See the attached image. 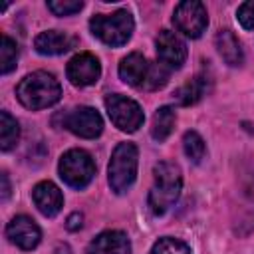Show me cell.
I'll return each mask as SVG.
<instances>
[{
    "instance_id": "6",
    "label": "cell",
    "mask_w": 254,
    "mask_h": 254,
    "mask_svg": "<svg viewBox=\"0 0 254 254\" xmlns=\"http://www.w3.org/2000/svg\"><path fill=\"white\" fill-rule=\"evenodd\" d=\"M105 109L109 119L113 121L115 127H119L121 131L133 133L143 125V109L139 107L137 101L121 95V93H113L105 97Z\"/></svg>"
},
{
    "instance_id": "4",
    "label": "cell",
    "mask_w": 254,
    "mask_h": 254,
    "mask_svg": "<svg viewBox=\"0 0 254 254\" xmlns=\"http://www.w3.org/2000/svg\"><path fill=\"white\" fill-rule=\"evenodd\" d=\"M137 159L139 153L133 143H119L113 149L107 173H109V185L117 194L125 192L133 185L137 177Z\"/></svg>"
},
{
    "instance_id": "18",
    "label": "cell",
    "mask_w": 254,
    "mask_h": 254,
    "mask_svg": "<svg viewBox=\"0 0 254 254\" xmlns=\"http://www.w3.org/2000/svg\"><path fill=\"white\" fill-rule=\"evenodd\" d=\"M173 127H175V109L169 107V105L159 107L157 113H155V117H153V127H151L153 139L159 141V143H163L171 135Z\"/></svg>"
},
{
    "instance_id": "24",
    "label": "cell",
    "mask_w": 254,
    "mask_h": 254,
    "mask_svg": "<svg viewBox=\"0 0 254 254\" xmlns=\"http://www.w3.org/2000/svg\"><path fill=\"white\" fill-rule=\"evenodd\" d=\"M48 8L56 16H71L83 8V2L81 0H52L48 2Z\"/></svg>"
},
{
    "instance_id": "27",
    "label": "cell",
    "mask_w": 254,
    "mask_h": 254,
    "mask_svg": "<svg viewBox=\"0 0 254 254\" xmlns=\"http://www.w3.org/2000/svg\"><path fill=\"white\" fill-rule=\"evenodd\" d=\"M10 196V181H8V175L2 173V200H8Z\"/></svg>"
},
{
    "instance_id": "19",
    "label": "cell",
    "mask_w": 254,
    "mask_h": 254,
    "mask_svg": "<svg viewBox=\"0 0 254 254\" xmlns=\"http://www.w3.org/2000/svg\"><path fill=\"white\" fill-rule=\"evenodd\" d=\"M236 230L240 234H246L250 230H254V183L250 187H246L240 208H238V226Z\"/></svg>"
},
{
    "instance_id": "13",
    "label": "cell",
    "mask_w": 254,
    "mask_h": 254,
    "mask_svg": "<svg viewBox=\"0 0 254 254\" xmlns=\"http://www.w3.org/2000/svg\"><path fill=\"white\" fill-rule=\"evenodd\" d=\"M34 204L44 216H56L64 206V194L52 181H42L32 190Z\"/></svg>"
},
{
    "instance_id": "5",
    "label": "cell",
    "mask_w": 254,
    "mask_h": 254,
    "mask_svg": "<svg viewBox=\"0 0 254 254\" xmlns=\"http://www.w3.org/2000/svg\"><path fill=\"white\" fill-rule=\"evenodd\" d=\"M58 169L62 181L73 189L87 187L95 175V163L91 155L83 149H69L67 153H64Z\"/></svg>"
},
{
    "instance_id": "15",
    "label": "cell",
    "mask_w": 254,
    "mask_h": 254,
    "mask_svg": "<svg viewBox=\"0 0 254 254\" xmlns=\"http://www.w3.org/2000/svg\"><path fill=\"white\" fill-rule=\"evenodd\" d=\"M73 44H75V38H71L69 34L60 32V30L42 32L34 40V48L40 54H44V56H60V54H65L67 50L73 48Z\"/></svg>"
},
{
    "instance_id": "9",
    "label": "cell",
    "mask_w": 254,
    "mask_h": 254,
    "mask_svg": "<svg viewBox=\"0 0 254 254\" xmlns=\"http://www.w3.org/2000/svg\"><path fill=\"white\" fill-rule=\"evenodd\" d=\"M157 56L167 69H179L187 60V46L175 32L161 30L157 36Z\"/></svg>"
},
{
    "instance_id": "23",
    "label": "cell",
    "mask_w": 254,
    "mask_h": 254,
    "mask_svg": "<svg viewBox=\"0 0 254 254\" xmlns=\"http://www.w3.org/2000/svg\"><path fill=\"white\" fill-rule=\"evenodd\" d=\"M151 254H192V252H190V248H189L183 240L165 236V238H159V240L153 244Z\"/></svg>"
},
{
    "instance_id": "28",
    "label": "cell",
    "mask_w": 254,
    "mask_h": 254,
    "mask_svg": "<svg viewBox=\"0 0 254 254\" xmlns=\"http://www.w3.org/2000/svg\"><path fill=\"white\" fill-rule=\"evenodd\" d=\"M56 254H71V250H69L67 244H60V246L56 248Z\"/></svg>"
},
{
    "instance_id": "25",
    "label": "cell",
    "mask_w": 254,
    "mask_h": 254,
    "mask_svg": "<svg viewBox=\"0 0 254 254\" xmlns=\"http://www.w3.org/2000/svg\"><path fill=\"white\" fill-rule=\"evenodd\" d=\"M236 16H238V22L242 24L244 30H254V0L244 2V4L238 8Z\"/></svg>"
},
{
    "instance_id": "8",
    "label": "cell",
    "mask_w": 254,
    "mask_h": 254,
    "mask_svg": "<svg viewBox=\"0 0 254 254\" xmlns=\"http://www.w3.org/2000/svg\"><path fill=\"white\" fill-rule=\"evenodd\" d=\"M62 127L71 131L77 137L83 139H95L103 131L101 115L93 107H73L65 113H62Z\"/></svg>"
},
{
    "instance_id": "10",
    "label": "cell",
    "mask_w": 254,
    "mask_h": 254,
    "mask_svg": "<svg viewBox=\"0 0 254 254\" xmlns=\"http://www.w3.org/2000/svg\"><path fill=\"white\" fill-rule=\"evenodd\" d=\"M67 79L77 85V87H85V85H91L99 79L101 75V65H99V60L93 56V54H77L69 60L67 64Z\"/></svg>"
},
{
    "instance_id": "20",
    "label": "cell",
    "mask_w": 254,
    "mask_h": 254,
    "mask_svg": "<svg viewBox=\"0 0 254 254\" xmlns=\"http://www.w3.org/2000/svg\"><path fill=\"white\" fill-rule=\"evenodd\" d=\"M20 137V125L18 121L8 113L0 111V147L2 151H10Z\"/></svg>"
},
{
    "instance_id": "17",
    "label": "cell",
    "mask_w": 254,
    "mask_h": 254,
    "mask_svg": "<svg viewBox=\"0 0 254 254\" xmlns=\"http://www.w3.org/2000/svg\"><path fill=\"white\" fill-rule=\"evenodd\" d=\"M216 50L222 56V60L228 65H240L244 62V54H242V46L238 42V38L230 32V30H220L216 34Z\"/></svg>"
},
{
    "instance_id": "14",
    "label": "cell",
    "mask_w": 254,
    "mask_h": 254,
    "mask_svg": "<svg viewBox=\"0 0 254 254\" xmlns=\"http://www.w3.org/2000/svg\"><path fill=\"white\" fill-rule=\"evenodd\" d=\"M129 252H131V242L127 234L121 230H105L97 234L87 246V254H129Z\"/></svg>"
},
{
    "instance_id": "2",
    "label": "cell",
    "mask_w": 254,
    "mask_h": 254,
    "mask_svg": "<svg viewBox=\"0 0 254 254\" xmlns=\"http://www.w3.org/2000/svg\"><path fill=\"white\" fill-rule=\"evenodd\" d=\"M16 95H18V99H20V103L24 107H28V109H44V107H50V105L60 101L62 87H60L58 79L52 73L34 71V73L26 75L18 83Z\"/></svg>"
},
{
    "instance_id": "1",
    "label": "cell",
    "mask_w": 254,
    "mask_h": 254,
    "mask_svg": "<svg viewBox=\"0 0 254 254\" xmlns=\"http://www.w3.org/2000/svg\"><path fill=\"white\" fill-rule=\"evenodd\" d=\"M153 187L149 190V206L155 214H165L179 198L183 189L181 169L175 163L163 161L153 169Z\"/></svg>"
},
{
    "instance_id": "26",
    "label": "cell",
    "mask_w": 254,
    "mask_h": 254,
    "mask_svg": "<svg viewBox=\"0 0 254 254\" xmlns=\"http://www.w3.org/2000/svg\"><path fill=\"white\" fill-rule=\"evenodd\" d=\"M81 224H83V214L81 212H73V214L67 216V222H65L67 230H79Z\"/></svg>"
},
{
    "instance_id": "12",
    "label": "cell",
    "mask_w": 254,
    "mask_h": 254,
    "mask_svg": "<svg viewBox=\"0 0 254 254\" xmlns=\"http://www.w3.org/2000/svg\"><path fill=\"white\" fill-rule=\"evenodd\" d=\"M151 67H153V64H149L145 60V56L135 52V54H129L127 58L121 60V64H119V77L125 83L137 87V89H145V83H147L149 73H151Z\"/></svg>"
},
{
    "instance_id": "3",
    "label": "cell",
    "mask_w": 254,
    "mask_h": 254,
    "mask_svg": "<svg viewBox=\"0 0 254 254\" xmlns=\"http://www.w3.org/2000/svg\"><path fill=\"white\" fill-rule=\"evenodd\" d=\"M89 28H91V34L95 38H99L103 44H107L111 48H119V46L127 44V40L131 38L135 22L127 10H117L113 14L93 16L89 20Z\"/></svg>"
},
{
    "instance_id": "16",
    "label": "cell",
    "mask_w": 254,
    "mask_h": 254,
    "mask_svg": "<svg viewBox=\"0 0 254 254\" xmlns=\"http://www.w3.org/2000/svg\"><path fill=\"white\" fill-rule=\"evenodd\" d=\"M208 89H210V79L206 75H194L192 79H189L187 83H183L173 93V97H175V101L179 105H185L187 107V105L198 103L208 93Z\"/></svg>"
},
{
    "instance_id": "22",
    "label": "cell",
    "mask_w": 254,
    "mask_h": 254,
    "mask_svg": "<svg viewBox=\"0 0 254 254\" xmlns=\"http://www.w3.org/2000/svg\"><path fill=\"white\" fill-rule=\"evenodd\" d=\"M18 60V46L10 36H2V46H0V71L6 75L16 67Z\"/></svg>"
},
{
    "instance_id": "11",
    "label": "cell",
    "mask_w": 254,
    "mask_h": 254,
    "mask_svg": "<svg viewBox=\"0 0 254 254\" xmlns=\"http://www.w3.org/2000/svg\"><path fill=\"white\" fill-rule=\"evenodd\" d=\"M6 236L16 244L20 246L22 250H32L40 244V238H42V232H40V226L30 218V216H14L8 226H6Z\"/></svg>"
},
{
    "instance_id": "21",
    "label": "cell",
    "mask_w": 254,
    "mask_h": 254,
    "mask_svg": "<svg viewBox=\"0 0 254 254\" xmlns=\"http://www.w3.org/2000/svg\"><path fill=\"white\" fill-rule=\"evenodd\" d=\"M183 147H185V155L189 157V161L192 163H200L204 159L206 153V145L202 141V137L196 131H187L183 137Z\"/></svg>"
},
{
    "instance_id": "7",
    "label": "cell",
    "mask_w": 254,
    "mask_h": 254,
    "mask_svg": "<svg viewBox=\"0 0 254 254\" xmlns=\"http://www.w3.org/2000/svg\"><path fill=\"white\" fill-rule=\"evenodd\" d=\"M173 22H175L177 30L183 32L185 36L198 38L208 26L206 8L198 0H185V2L177 4L175 14H173Z\"/></svg>"
}]
</instances>
